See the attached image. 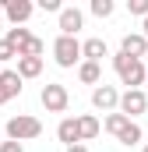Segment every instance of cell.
<instances>
[{
	"label": "cell",
	"mask_w": 148,
	"mask_h": 152,
	"mask_svg": "<svg viewBox=\"0 0 148 152\" xmlns=\"http://www.w3.org/2000/svg\"><path fill=\"white\" fill-rule=\"evenodd\" d=\"M42 50H46V42L32 36L28 42H25V46H21V50H18V57H42Z\"/></svg>",
	"instance_id": "d6986e66"
},
{
	"label": "cell",
	"mask_w": 148,
	"mask_h": 152,
	"mask_svg": "<svg viewBox=\"0 0 148 152\" xmlns=\"http://www.w3.org/2000/svg\"><path fill=\"white\" fill-rule=\"evenodd\" d=\"M21 81H25V78L18 75V71H0V106L11 103L14 96H21V88H25Z\"/></svg>",
	"instance_id": "52a82bcc"
},
{
	"label": "cell",
	"mask_w": 148,
	"mask_h": 152,
	"mask_svg": "<svg viewBox=\"0 0 148 152\" xmlns=\"http://www.w3.org/2000/svg\"><path fill=\"white\" fill-rule=\"evenodd\" d=\"M92 106L102 110V113H116V110H120V92L102 81L99 88H92Z\"/></svg>",
	"instance_id": "5b68a950"
},
{
	"label": "cell",
	"mask_w": 148,
	"mask_h": 152,
	"mask_svg": "<svg viewBox=\"0 0 148 152\" xmlns=\"http://www.w3.org/2000/svg\"><path fill=\"white\" fill-rule=\"evenodd\" d=\"M120 53H127V57L141 60V57L148 53V39L141 36V32H127V36H123V42H120Z\"/></svg>",
	"instance_id": "8fae6325"
},
{
	"label": "cell",
	"mask_w": 148,
	"mask_h": 152,
	"mask_svg": "<svg viewBox=\"0 0 148 152\" xmlns=\"http://www.w3.org/2000/svg\"><path fill=\"white\" fill-rule=\"evenodd\" d=\"M141 36H145V39H148V18H145V25H141Z\"/></svg>",
	"instance_id": "484cf974"
},
{
	"label": "cell",
	"mask_w": 148,
	"mask_h": 152,
	"mask_svg": "<svg viewBox=\"0 0 148 152\" xmlns=\"http://www.w3.org/2000/svg\"><path fill=\"white\" fill-rule=\"evenodd\" d=\"M81 57L92 60V64H99L102 57H110V46H106L102 39H85V42H81Z\"/></svg>",
	"instance_id": "7c38bea8"
},
{
	"label": "cell",
	"mask_w": 148,
	"mask_h": 152,
	"mask_svg": "<svg viewBox=\"0 0 148 152\" xmlns=\"http://www.w3.org/2000/svg\"><path fill=\"white\" fill-rule=\"evenodd\" d=\"M18 75L21 78H39L42 75V57H18Z\"/></svg>",
	"instance_id": "5bb4252c"
},
{
	"label": "cell",
	"mask_w": 148,
	"mask_h": 152,
	"mask_svg": "<svg viewBox=\"0 0 148 152\" xmlns=\"http://www.w3.org/2000/svg\"><path fill=\"white\" fill-rule=\"evenodd\" d=\"M116 142H120V145H138V142H141V127H138V120H131V124L116 134Z\"/></svg>",
	"instance_id": "2e32d148"
},
{
	"label": "cell",
	"mask_w": 148,
	"mask_h": 152,
	"mask_svg": "<svg viewBox=\"0 0 148 152\" xmlns=\"http://www.w3.org/2000/svg\"><path fill=\"white\" fill-rule=\"evenodd\" d=\"M92 14L95 18H110L113 14V0H92Z\"/></svg>",
	"instance_id": "ffe728a7"
},
{
	"label": "cell",
	"mask_w": 148,
	"mask_h": 152,
	"mask_svg": "<svg viewBox=\"0 0 148 152\" xmlns=\"http://www.w3.org/2000/svg\"><path fill=\"white\" fill-rule=\"evenodd\" d=\"M141 152H148V145H145V149H141Z\"/></svg>",
	"instance_id": "83f0119b"
},
{
	"label": "cell",
	"mask_w": 148,
	"mask_h": 152,
	"mask_svg": "<svg viewBox=\"0 0 148 152\" xmlns=\"http://www.w3.org/2000/svg\"><path fill=\"white\" fill-rule=\"evenodd\" d=\"M7 60H18V50H14L7 39H0V64H7Z\"/></svg>",
	"instance_id": "44dd1931"
},
{
	"label": "cell",
	"mask_w": 148,
	"mask_h": 152,
	"mask_svg": "<svg viewBox=\"0 0 148 152\" xmlns=\"http://www.w3.org/2000/svg\"><path fill=\"white\" fill-rule=\"evenodd\" d=\"M127 11H131V14H141V18H148V0H127Z\"/></svg>",
	"instance_id": "7402d4cb"
},
{
	"label": "cell",
	"mask_w": 148,
	"mask_h": 152,
	"mask_svg": "<svg viewBox=\"0 0 148 152\" xmlns=\"http://www.w3.org/2000/svg\"><path fill=\"white\" fill-rule=\"evenodd\" d=\"M113 67H116V75H120V81H123L127 88H141L148 81V67L141 60L127 57V53H113Z\"/></svg>",
	"instance_id": "6da1fadb"
},
{
	"label": "cell",
	"mask_w": 148,
	"mask_h": 152,
	"mask_svg": "<svg viewBox=\"0 0 148 152\" xmlns=\"http://www.w3.org/2000/svg\"><path fill=\"white\" fill-rule=\"evenodd\" d=\"M4 39H7L14 50H21V46L32 39V32H28V28H21V25H14V28H7V36H4Z\"/></svg>",
	"instance_id": "e0dca14e"
},
{
	"label": "cell",
	"mask_w": 148,
	"mask_h": 152,
	"mask_svg": "<svg viewBox=\"0 0 148 152\" xmlns=\"http://www.w3.org/2000/svg\"><path fill=\"white\" fill-rule=\"evenodd\" d=\"M39 103L46 106V113H64V110L71 106V92H67L60 81H49V85H42Z\"/></svg>",
	"instance_id": "3957f363"
},
{
	"label": "cell",
	"mask_w": 148,
	"mask_h": 152,
	"mask_svg": "<svg viewBox=\"0 0 148 152\" xmlns=\"http://www.w3.org/2000/svg\"><path fill=\"white\" fill-rule=\"evenodd\" d=\"M78 127H81V142H92L99 131H102V124H99V117H92V113H85V117H78Z\"/></svg>",
	"instance_id": "9a60e30c"
},
{
	"label": "cell",
	"mask_w": 148,
	"mask_h": 152,
	"mask_svg": "<svg viewBox=\"0 0 148 152\" xmlns=\"http://www.w3.org/2000/svg\"><path fill=\"white\" fill-rule=\"evenodd\" d=\"M0 152H25V145H21V142H11V138H7V142H0Z\"/></svg>",
	"instance_id": "603a6c76"
},
{
	"label": "cell",
	"mask_w": 148,
	"mask_h": 152,
	"mask_svg": "<svg viewBox=\"0 0 148 152\" xmlns=\"http://www.w3.org/2000/svg\"><path fill=\"white\" fill-rule=\"evenodd\" d=\"M64 152H88L85 145H71V149H64Z\"/></svg>",
	"instance_id": "d4e9b609"
},
{
	"label": "cell",
	"mask_w": 148,
	"mask_h": 152,
	"mask_svg": "<svg viewBox=\"0 0 148 152\" xmlns=\"http://www.w3.org/2000/svg\"><path fill=\"white\" fill-rule=\"evenodd\" d=\"M78 78L85 81V85H102V64H92V60H81L78 64Z\"/></svg>",
	"instance_id": "4fadbf2b"
},
{
	"label": "cell",
	"mask_w": 148,
	"mask_h": 152,
	"mask_svg": "<svg viewBox=\"0 0 148 152\" xmlns=\"http://www.w3.org/2000/svg\"><path fill=\"white\" fill-rule=\"evenodd\" d=\"M39 7H42V11H64L60 0H39Z\"/></svg>",
	"instance_id": "cb8c5ba5"
},
{
	"label": "cell",
	"mask_w": 148,
	"mask_h": 152,
	"mask_svg": "<svg viewBox=\"0 0 148 152\" xmlns=\"http://www.w3.org/2000/svg\"><path fill=\"white\" fill-rule=\"evenodd\" d=\"M57 138L71 149V145H81V127H78V117H64L57 124Z\"/></svg>",
	"instance_id": "30bf717a"
},
{
	"label": "cell",
	"mask_w": 148,
	"mask_h": 152,
	"mask_svg": "<svg viewBox=\"0 0 148 152\" xmlns=\"http://www.w3.org/2000/svg\"><path fill=\"white\" fill-rule=\"evenodd\" d=\"M32 11H36L32 0H4V18H11L14 25H25L32 18Z\"/></svg>",
	"instance_id": "ba28073f"
},
{
	"label": "cell",
	"mask_w": 148,
	"mask_h": 152,
	"mask_svg": "<svg viewBox=\"0 0 148 152\" xmlns=\"http://www.w3.org/2000/svg\"><path fill=\"white\" fill-rule=\"evenodd\" d=\"M81 25H85V14H81L78 7H64V11H60V36H74L78 39Z\"/></svg>",
	"instance_id": "9c48e42d"
},
{
	"label": "cell",
	"mask_w": 148,
	"mask_h": 152,
	"mask_svg": "<svg viewBox=\"0 0 148 152\" xmlns=\"http://www.w3.org/2000/svg\"><path fill=\"white\" fill-rule=\"evenodd\" d=\"M145 110H148V96L141 92V88H127V92L120 96V113L123 117L134 120V117H141Z\"/></svg>",
	"instance_id": "8992f818"
},
{
	"label": "cell",
	"mask_w": 148,
	"mask_h": 152,
	"mask_svg": "<svg viewBox=\"0 0 148 152\" xmlns=\"http://www.w3.org/2000/svg\"><path fill=\"white\" fill-rule=\"evenodd\" d=\"M127 124H131V117H123V113H120V110H116V113H110V117H106V131H110L113 138H116V134H120V131H123Z\"/></svg>",
	"instance_id": "ac0fdd59"
},
{
	"label": "cell",
	"mask_w": 148,
	"mask_h": 152,
	"mask_svg": "<svg viewBox=\"0 0 148 152\" xmlns=\"http://www.w3.org/2000/svg\"><path fill=\"white\" fill-rule=\"evenodd\" d=\"M53 60H57L60 67H74V64L81 60V42L74 36H60L53 42Z\"/></svg>",
	"instance_id": "277c9868"
},
{
	"label": "cell",
	"mask_w": 148,
	"mask_h": 152,
	"mask_svg": "<svg viewBox=\"0 0 148 152\" xmlns=\"http://www.w3.org/2000/svg\"><path fill=\"white\" fill-rule=\"evenodd\" d=\"M39 134H42V120L32 113H18V117L7 120V138L11 142H32Z\"/></svg>",
	"instance_id": "7a4b0ae2"
},
{
	"label": "cell",
	"mask_w": 148,
	"mask_h": 152,
	"mask_svg": "<svg viewBox=\"0 0 148 152\" xmlns=\"http://www.w3.org/2000/svg\"><path fill=\"white\" fill-rule=\"evenodd\" d=\"M0 25H4V7H0Z\"/></svg>",
	"instance_id": "4316f807"
}]
</instances>
